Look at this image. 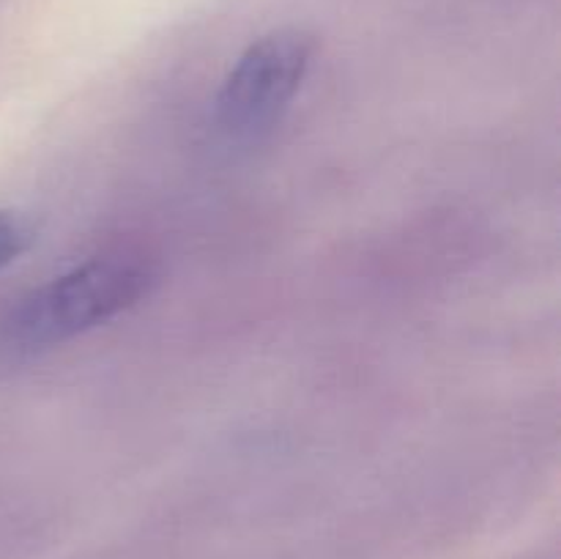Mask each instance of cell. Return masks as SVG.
<instances>
[{"instance_id":"6da1fadb","label":"cell","mask_w":561,"mask_h":559,"mask_svg":"<svg viewBox=\"0 0 561 559\" xmlns=\"http://www.w3.org/2000/svg\"><path fill=\"white\" fill-rule=\"evenodd\" d=\"M157 263L137 247H118L77 263L22 296L0 321V349L38 354L75 340L146 299L157 285Z\"/></svg>"},{"instance_id":"7a4b0ae2","label":"cell","mask_w":561,"mask_h":559,"mask_svg":"<svg viewBox=\"0 0 561 559\" xmlns=\"http://www.w3.org/2000/svg\"><path fill=\"white\" fill-rule=\"evenodd\" d=\"M316 42L299 27H279L252 42L214 99V126L230 142H257L283 121L312 66Z\"/></svg>"},{"instance_id":"3957f363","label":"cell","mask_w":561,"mask_h":559,"mask_svg":"<svg viewBox=\"0 0 561 559\" xmlns=\"http://www.w3.org/2000/svg\"><path fill=\"white\" fill-rule=\"evenodd\" d=\"M33 239H36V230L31 219L11 208H0V272L20 261L31 250Z\"/></svg>"}]
</instances>
